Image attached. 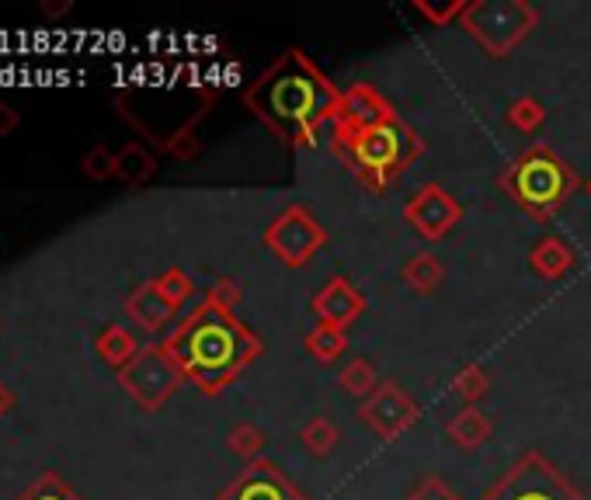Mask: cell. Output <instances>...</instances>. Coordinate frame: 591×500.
Wrapping results in <instances>:
<instances>
[{
	"mask_svg": "<svg viewBox=\"0 0 591 500\" xmlns=\"http://www.w3.org/2000/svg\"><path fill=\"white\" fill-rule=\"evenodd\" d=\"M168 351L181 365V372L192 375L209 393H217L223 383H230V379L241 372V365L251 354L262 351V344H257L230 313H223L217 306H205L199 317H192L181 327V333L168 344Z\"/></svg>",
	"mask_w": 591,
	"mask_h": 500,
	"instance_id": "cell-1",
	"label": "cell"
},
{
	"mask_svg": "<svg viewBox=\"0 0 591 500\" xmlns=\"http://www.w3.org/2000/svg\"><path fill=\"white\" fill-rule=\"evenodd\" d=\"M247 102L278 132L306 136L338 108L341 98L327 87V81L310 63H303L296 53H289L272 74L257 81V87L247 94Z\"/></svg>",
	"mask_w": 591,
	"mask_h": 500,
	"instance_id": "cell-2",
	"label": "cell"
},
{
	"mask_svg": "<svg viewBox=\"0 0 591 500\" xmlns=\"http://www.w3.org/2000/svg\"><path fill=\"white\" fill-rule=\"evenodd\" d=\"M341 147L372 184H383L387 178L400 174L414 160L418 139L411 136V129H404L390 118V123L376 126V129H345L341 126Z\"/></svg>",
	"mask_w": 591,
	"mask_h": 500,
	"instance_id": "cell-3",
	"label": "cell"
},
{
	"mask_svg": "<svg viewBox=\"0 0 591 500\" xmlns=\"http://www.w3.org/2000/svg\"><path fill=\"white\" fill-rule=\"evenodd\" d=\"M505 188L526 209L547 212L557 202H563L567 188H571V174H567V167L560 160L550 157L547 147H536L505 174Z\"/></svg>",
	"mask_w": 591,
	"mask_h": 500,
	"instance_id": "cell-4",
	"label": "cell"
},
{
	"mask_svg": "<svg viewBox=\"0 0 591 500\" xmlns=\"http://www.w3.org/2000/svg\"><path fill=\"white\" fill-rule=\"evenodd\" d=\"M466 29L490 56H505L515 42H523L526 32L536 25V11L518 0H490V4H473L463 11Z\"/></svg>",
	"mask_w": 591,
	"mask_h": 500,
	"instance_id": "cell-5",
	"label": "cell"
},
{
	"mask_svg": "<svg viewBox=\"0 0 591 500\" xmlns=\"http://www.w3.org/2000/svg\"><path fill=\"white\" fill-rule=\"evenodd\" d=\"M118 383L144 411H160L181 383V365L171 359L168 348H144L118 372Z\"/></svg>",
	"mask_w": 591,
	"mask_h": 500,
	"instance_id": "cell-6",
	"label": "cell"
},
{
	"mask_svg": "<svg viewBox=\"0 0 591 500\" xmlns=\"http://www.w3.org/2000/svg\"><path fill=\"white\" fill-rule=\"evenodd\" d=\"M265 247L282 260V265L299 268L324 247V230L306 209L289 205L282 216L265 230Z\"/></svg>",
	"mask_w": 591,
	"mask_h": 500,
	"instance_id": "cell-7",
	"label": "cell"
},
{
	"mask_svg": "<svg viewBox=\"0 0 591 500\" xmlns=\"http://www.w3.org/2000/svg\"><path fill=\"white\" fill-rule=\"evenodd\" d=\"M487 500H581V497L550 466H542L539 459H526L518 469H511L505 483H498L487 493Z\"/></svg>",
	"mask_w": 591,
	"mask_h": 500,
	"instance_id": "cell-8",
	"label": "cell"
},
{
	"mask_svg": "<svg viewBox=\"0 0 591 500\" xmlns=\"http://www.w3.org/2000/svg\"><path fill=\"white\" fill-rule=\"evenodd\" d=\"M359 417L372 427L380 438H397V435H404L408 427L414 424L418 417V407L408 400V393L393 386V383H383V386H376L366 400H362V407H359Z\"/></svg>",
	"mask_w": 591,
	"mask_h": 500,
	"instance_id": "cell-9",
	"label": "cell"
},
{
	"mask_svg": "<svg viewBox=\"0 0 591 500\" xmlns=\"http://www.w3.org/2000/svg\"><path fill=\"white\" fill-rule=\"evenodd\" d=\"M404 216L414 226V233H421L424 241H442V236L460 223L463 209H460L456 199H448L439 184H424L421 192L408 202Z\"/></svg>",
	"mask_w": 591,
	"mask_h": 500,
	"instance_id": "cell-10",
	"label": "cell"
},
{
	"mask_svg": "<svg viewBox=\"0 0 591 500\" xmlns=\"http://www.w3.org/2000/svg\"><path fill=\"white\" fill-rule=\"evenodd\" d=\"M366 299L355 292V285L348 278H330L324 289L314 296V313L320 317V323L345 330L351 320H359Z\"/></svg>",
	"mask_w": 591,
	"mask_h": 500,
	"instance_id": "cell-11",
	"label": "cell"
},
{
	"mask_svg": "<svg viewBox=\"0 0 591 500\" xmlns=\"http://www.w3.org/2000/svg\"><path fill=\"white\" fill-rule=\"evenodd\" d=\"M338 115H341V126L345 129H376V126L390 123L387 102L372 87H366V84H355V87H348L341 94Z\"/></svg>",
	"mask_w": 591,
	"mask_h": 500,
	"instance_id": "cell-12",
	"label": "cell"
},
{
	"mask_svg": "<svg viewBox=\"0 0 591 500\" xmlns=\"http://www.w3.org/2000/svg\"><path fill=\"white\" fill-rule=\"evenodd\" d=\"M175 309L178 306H171L168 299H163V292L157 289V281H144L139 289L129 296V302H126V313L144 327V330H150V333H157V330H163L168 327V320L175 317Z\"/></svg>",
	"mask_w": 591,
	"mask_h": 500,
	"instance_id": "cell-13",
	"label": "cell"
},
{
	"mask_svg": "<svg viewBox=\"0 0 591 500\" xmlns=\"http://www.w3.org/2000/svg\"><path fill=\"white\" fill-rule=\"evenodd\" d=\"M223 500H299V497L282 476H275L272 466H262V469H251L244 480H236Z\"/></svg>",
	"mask_w": 591,
	"mask_h": 500,
	"instance_id": "cell-14",
	"label": "cell"
},
{
	"mask_svg": "<svg viewBox=\"0 0 591 500\" xmlns=\"http://www.w3.org/2000/svg\"><path fill=\"white\" fill-rule=\"evenodd\" d=\"M529 265H532V272H536L539 278L553 281V278H560V275L571 272L574 251L567 247L560 236H542V241L536 244V251L529 254Z\"/></svg>",
	"mask_w": 591,
	"mask_h": 500,
	"instance_id": "cell-15",
	"label": "cell"
},
{
	"mask_svg": "<svg viewBox=\"0 0 591 500\" xmlns=\"http://www.w3.org/2000/svg\"><path fill=\"white\" fill-rule=\"evenodd\" d=\"M139 351H144V348H139L136 333L126 330L123 323H112V327L102 330V338H98V354H102V362H108L112 369L123 372V369L136 359Z\"/></svg>",
	"mask_w": 591,
	"mask_h": 500,
	"instance_id": "cell-16",
	"label": "cell"
},
{
	"mask_svg": "<svg viewBox=\"0 0 591 500\" xmlns=\"http://www.w3.org/2000/svg\"><path fill=\"white\" fill-rule=\"evenodd\" d=\"M445 432H448V438H453L460 448H481L494 435V424H490V417L484 411L466 407V411H460L453 421H448Z\"/></svg>",
	"mask_w": 591,
	"mask_h": 500,
	"instance_id": "cell-17",
	"label": "cell"
},
{
	"mask_svg": "<svg viewBox=\"0 0 591 500\" xmlns=\"http://www.w3.org/2000/svg\"><path fill=\"white\" fill-rule=\"evenodd\" d=\"M157 171V160L150 150H144L139 142H129V147H123L115 153V178L126 181V184H144L150 181Z\"/></svg>",
	"mask_w": 591,
	"mask_h": 500,
	"instance_id": "cell-18",
	"label": "cell"
},
{
	"mask_svg": "<svg viewBox=\"0 0 591 500\" xmlns=\"http://www.w3.org/2000/svg\"><path fill=\"white\" fill-rule=\"evenodd\" d=\"M400 278L408 281L411 292L429 296V292L439 289V281L445 278V272H442V265H439L435 254H414L408 265H404V272H400Z\"/></svg>",
	"mask_w": 591,
	"mask_h": 500,
	"instance_id": "cell-19",
	"label": "cell"
},
{
	"mask_svg": "<svg viewBox=\"0 0 591 500\" xmlns=\"http://www.w3.org/2000/svg\"><path fill=\"white\" fill-rule=\"evenodd\" d=\"M306 351H310L320 365H330L348 351V338H345V330H338V327L317 323L310 333H306Z\"/></svg>",
	"mask_w": 591,
	"mask_h": 500,
	"instance_id": "cell-20",
	"label": "cell"
},
{
	"mask_svg": "<svg viewBox=\"0 0 591 500\" xmlns=\"http://www.w3.org/2000/svg\"><path fill=\"white\" fill-rule=\"evenodd\" d=\"M299 442H303L306 451H310V456H330V451H335L338 442H341V432H338L330 417H314L299 432Z\"/></svg>",
	"mask_w": 591,
	"mask_h": 500,
	"instance_id": "cell-21",
	"label": "cell"
},
{
	"mask_svg": "<svg viewBox=\"0 0 591 500\" xmlns=\"http://www.w3.org/2000/svg\"><path fill=\"white\" fill-rule=\"evenodd\" d=\"M338 383H341V390H345L348 396H362V400H366V396L376 390V369H372V362H366V359H351V362L341 369Z\"/></svg>",
	"mask_w": 591,
	"mask_h": 500,
	"instance_id": "cell-22",
	"label": "cell"
},
{
	"mask_svg": "<svg viewBox=\"0 0 591 500\" xmlns=\"http://www.w3.org/2000/svg\"><path fill=\"white\" fill-rule=\"evenodd\" d=\"M508 123H511L518 132L532 136L542 123H547V111H542V105H539L536 98H515L511 108H508Z\"/></svg>",
	"mask_w": 591,
	"mask_h": 500,
	"instance_id": "cell-23",
	"label": "cell"
},
{
	"mask_svg": "<svg viewBox=\"0 0 591 500\" xmlns=\"http://www.w3.org/2000/svg\"><path fill=\"white\" fill-rule=\"evenodd\" d=\"M453 390L469 400V403H477L487 390H490V375L481 369V365H463L456 375H453Z\"/></svg>",
	"mask_w": 591,
	"mask_h": 500,
	"instance_id": "cell-24",
	"label": "cell"
},
{
	"mask_svg": "<svg viewBox=\"0 0 591 500\" xmlns=\"http://www.w3.org/2000/svg\"><path fill=\"white\" fill-rule=\"evenodd\" d=\"M230 451L233 456H241V459H254V456H262V448H265V435L257 432L254 424H236L233 432H230Z\"/></svg>",
	"mask_w": 591,
	"mask_h": 500,
	"instance_id": "cell-25",
	"label": "cell"
},
{
	"mask_svg": "<svg viewBox=\"0 0 591 500\" xmlns=\"http://www.w3.org/2000/svg\"><path fill=\"white\" fill-rule=\"evenodd\" d=\"M154 281H157V289L163 292V299H168L171 306H181L184 299H192V292H196L192 278H188L181 268L163 272V275H160V278H154Z\"/></svg>",
	"mask_w": 591,
	"mask_h": 500,
	"instance_id": "cell-26",
	"label": "cell"
},
{
	"mask_svg": "<svg viewBox=\"0 0 591 500\" xmlns=\"http://www.w3.org/2000/svg\"><path fill=\"white\" fill-rule=\"evenodd\" d=\"M84 174L91 181H108L115 178V153L105 150V147H94L87 157H84Z\"/></svg>",
	"mask_w": 591,
	"mask_h": 500,
	"instance_id": "cell-27",
	"label": "cell"
},
{
	"mask_svg": "<svg viewBox=\"0 0 591 500\" xmlns=\"http://www.w3.org/2000/svg\"><path fill=\"white\" fill-rule=\"evenodd\" d=\"M236 302H241V285H236L233 278H220L217 285H212L209 306H217V309H223V313H230Z\"/></svg>",
	"mask_w": 591,
	"mask_h": 500,
	"instance_id": "cell-28",
	"label": "cell"
},
{
	"mask_svg": "<svg viewBox=\"0 0 591 500\" xmlns=\"http://www.w3.org/2000/svg\"><path fill=\"white\" fill-rule=\"evenodd\" d=\"M411 500H460V493L448 490V487L439 480V476H424V480L414 487Z\"/></svg>",
	"mask_w": 591,
	"mask_h": 500,
	"instance_id": "cell-29",
	"label": "cell"
},
{
	"mask_svg": "<svg viewBox=\"0 0 591 500\" xmlns=\"http://www.w3.org/2000/svg\"><path fill=\"white\" fill-rule=\"evenodd\" d=\"M418 11H421L424 18H432V21H435V25H442V21H448V18H453V14H463L466 8H463V4H448V8H432V4H421V0H418Z\"/></svg>",
	"mask_w": 591,
	"mask_h": 500,
	"instance_id": "cell-30",
	"label": "cell"
},
{
	"mask_svg": "<svg viewBox=\"0 0 591 500\" xmlns=\"http://www.w3.org/2000/svg\"><path fill=\"white\" fill-rule=\"evenodd\" d=\"M21 126V115L18 108H11L8 102H0V136H11Z\"/></svg>",
	"mask_w": 591,
	"mask_h": 500,
	"instance_id": "cell-31",
	"label": "cell"
},
{
	"mask_svg": "<svg viewBox=\"0 0 591 500\" xmlns=\"http://www.w3.org/2000/svg\"><path fill=\"white\" fill-rule=\"evenodd\" d=\"M42 14H50V18H60V14H66L70 8H74V4H70V0H42Z\"/></svg>",
	"mask_w": 591,
	"mask_h": 500,
	"instance_id": "cell-32",
	"label": "cell"
},
{
	"mask_svg": "<svg viewBox=\"0 0 591 500\" xmlns=\"http://www.w3.org/2000/svg\"><path fill=\"white\" fill-rule=\"evenodd\" d=\"M11 403H14V396H11V390L0 383V417H4L8 411H11Z\"/></svg>",
	"mask_w": 591,
	"mask_h": 500,
	"instance_id": "cell-33",
	"label": "cell"
},
{
	"mask_svg": "<svg viewBox=\"0 0 591 500\" xmlns=\"http://www.w3.org/2000/svg\"><path fill=\"white\" fill-rule=\"evenodd\" d=\"M25 500H35V493H29ZM42 500H77V497H70V493H66V490L60 487V493H56V497H42Z\"/></svg>",
	"mask_w": 591,
	"mask_h": 500,
	"instance_id": "cell-34",
	"label": "cell"
},
{
	"mask_svg": "<svg viewBox=\"0 0 591 500\" xmlns=\"http://www.w3.org/2000/svg\"><path fill=\"white\" fill-rule=\"evenodd\" d=\"M588 195H591V181H588Z\"/></svg>",
	"mask_w": 591,
	"mask_h": 500,
	"instance_id": "cell-35",
	"label": "cell"
}]
</instances>
